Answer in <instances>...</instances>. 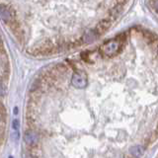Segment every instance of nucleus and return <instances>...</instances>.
I'll list each match as a JSON object with an SVG mask.
<instances>
[{
  "label": "nucleus",
  "instance_id": "423d86ee",
  "mask_svg": "<svg viewBox=\"0 0 158 158\" xmlns=\"http://www.w3.org/2000/svg\"><path fill=\"white\" fill-rule=\"evenodd\" d=\"M9 158H13V157H12V156H10V157H9Z\"/></svg>",
  "mask_w": 158,
  "mask_h": 158
},
{
  "label": "nucleus",
  "instance_id": "20e7f679",
  "mask_svg": "<svg viewBox=\"0 0 158 158\" xmlns=\"http://www.w3.org/2000/svg\"><path fill=\"white\" fill-rule=\"evenodd\" d=\"M149 1V5H150V8L153 10L157 17H158V0H148Z\"/></svg>",
  "mask_w": 158,
  "mask_h": 158
},
{
  "label": "nucleus",
  "instance_id": "7ed1b4c3",
  "mask_svg": "<svg viewBox=\"0 0 158 158\" xmlns=\"http://www.w3.org/2000/svg\"><path fill=\"white\" fill-rule=\"evenodd\" d=\"M130 152L135 158H141L144 153V148L141 145H133L130 148Z\"/></svg>",
  "mask_w": 158,
  "mask_h": 158
},
{
  "label": "nucleus",
  "instance_id": "f03ea898",
  "mask_svg": "<svg viewBox=\"0 0 158 158\" xmlns=\"http://www.w3.org/2000/svg\"><path fill=\"white\" fill-rule=\"evenodd\" d=\"M24 139L26 141V143L30 146H34V145H38L39 139H40V135H38L37 131H35L32 128L28 130L25 132V136Z\"/></svg>",
  "mask_w": 158,
  "mask_h": 158
},
{
  "label": "nucleus",
  "instance_id": "f257e3e1",
  "mask_svg": "<svg viewBox=\"0 0 158 158\" xmlns=\"http://www.w3.org/2000/svg\"><path fill=\"white\" fill-rule=\"evenodd\" d=\"M131 0H1L3 24L35 56L66 53L104 36Z\"/></svg>",
  "mask_w": 158,
  "mask_h": 158
},
{
  "label": "nucleus",
  "instance_id": "39448f33",
  "mask_svg": "<svg viewBox=\"0 0 158 158\" xmlns=\"http://www.w3.org/2000/svg\"><path fill=\"white\" fill-rule=\"evenodd\" d=\"M12 127H13V128H14L15 131H18V130H19V127H20V123H19V121H18V120H14L13 123H12Z\"/></svg>",
  "mask_w": 158,
  "mask_h": 158
}]
</instances>
